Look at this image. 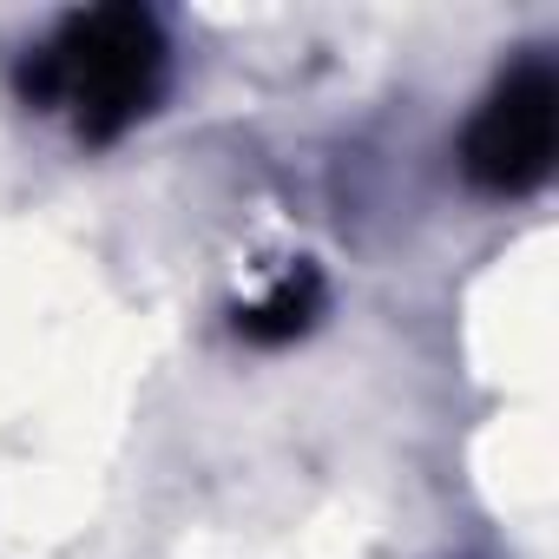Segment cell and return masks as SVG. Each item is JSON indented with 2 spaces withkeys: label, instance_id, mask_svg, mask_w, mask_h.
I'll return each instance as SVG.
<instances>
[{
  "label": "cell",
  "instance_id": "3",
  "mask_svg": "<svg viewBox=\"0 0 559 559\" xmlns=\"http://www.w3.org/2000/svg\"><path fill=\"white\" fill-rule=\"evenodd\" d=\"M317 317H323V276H317L310 263H297V270L276 276L257 304L237 310V336L257 343V349H284V343H297Z\"/></svg>",
  "mask_w": 559,
  "mask_h": 559
},
{
  "label": "cell",
  "instance_id": "2",
  "mask_svg": "<svg viewBox=\"0 0 559 559\" xmlns=\"http://www.w3.org/2000/svg\"><path fill=\"white\" fill-rule=\"evenodd\" d=\"M559 145V73L546 53L513 60L461 132V171L487 198H526L546 185Z\"/></svg>",
  "mask_w": 559,
  "mask_h": 559
},
{
  "label": "cell",
  "instance_id": "1",
  "mask_svg": "<svg viewBox=\"0 0 559 559\" xmlns=\"http://www.w3.org/2000/svg\"><path fill=\"white\" fill-rule=\"evenodd\" d=\"M165 80H171V40L158 14L132 8V0L67 14L21 67L27 106L67 119L80 145L126 139L165 99Z\"/></svg>",
  "mask_w": 559,
  "mask_h": 559
}]
</instances>
